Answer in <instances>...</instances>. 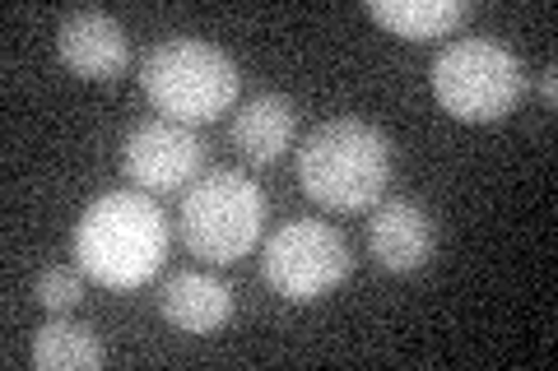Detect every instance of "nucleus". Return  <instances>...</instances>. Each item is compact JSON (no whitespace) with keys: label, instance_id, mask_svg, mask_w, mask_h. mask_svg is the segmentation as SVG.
<instances>
[{"label":"nucleus","instance_id":"nucleus-4","mask_svg":"<svg viewBox=\"0 0 558 371\" xmlns=\"http://www.w3.org/2000/svg\"><path fill=\"white\" fill-rule=\"evenodd\" d=\"M182 242L191 246L196 260L209 264H233L260 242L266 227V196L252 176H242L233 168L201 172L196 182L182 190Z\"/></svg>","mask_w":558,"mask_h":371},{"label":"nucleus","instance_id":"nucleus-15","mask_svg":"<svg viewBox=\"0 0 558 371\" xmlns=\"http://www.w3.org/2000/svg\"><path fill=\"white\" fill-rule=\"evenodd\" d=\"M554 75H558L554 65H545V70H539V98H545L549 108H554V98H558V79H554Z\"/></svg>","mask_w":558,"mask_h":371},{"label":"nucleus","instance_id":"nucleus-10","mask_svg":"<svg viewBox=\"0 0 558 371\" xmlns=\"http://www.w3.org/2000/svg\"><path fill=\"white\" fill-rule=\"evenodd\" d=\"M159 311L168 325H178L182 334H215L233 321V293L229 284H219L205 270H178L163 284Z\"/></svg>","mask_w":558,"mask_h":371},{"label":"nucleus","instance_id":"nucleus-1","mask_svg":"<svg viewBox=\"0 0 558 371\" xmlns=\"http://www.w3.org/2000/svg\"><path fill=\"white\" fill-rule=\"evenodd\" d=\"M80 270L102 288H140L168 260V219L149 190H108L75 227Z\"/></svg>","mask_w":558,"mask_h":371},{"label":"nucleus","instance_id":"nucleus-6","mask_svg":"<svg viewBox=\"0 0 558 371\" xmlns=\"http://www.w3.org/2000/svg\"><path fill=\"white\" fill-rule=\"evenodd\" d=\"M354 256L344 237L317 219H289L260 251V274L284 302H317L344 284Z\"/></svg>","mask_w":558,"mask_h":371},{"label":"nucleus","instance_id":"nucleus-11","mask_svg":"<svg viewBox=\"0 0 558 371\" xmlns=\"http://www.w3.org/2000/svg\"><path fill=\"white\" fill-rule=\"evenodd\" d=\"M293 131H299V112L279 94H256L233 116V145L242 149L247 163H260V168L275 163L293 145Z\"/></svg>","mask_w":558,"mask_h":371},{"label":"nucleus","instance_id":"nucleus-13","mask_svg":"<svg viewBox=\"0 0 558 371\" xmlns=\"http://www.w3.org/2000/svg\"><path fill=\"white\" fill-rule=\"evenodd\" d=\"M28 358L38 371H98L102 367V339L89 325L47 321L38 334H33Z\"/></svg>","mask_w":558,"mask_h":371},{"label":"nucleus","instance_id":"nucleus-14","mask_svg":"<svg viewBox=\"0 0 558 371\" xmlns=\"http://www.w3.org/2000/svg\"><path fill=\"white\" fill-rule=\"evenodd\" d=\"M33 297H38L47 311H70V307H80V297H84V279L75 270H65V264H51V270L38 274Z\"/></svg>","mask_w":558,"mask_h":371},{"label":"nucleus","instance_id":"nucleus-7","mask_svg":"<svg viewBox=\"0 0 558 371\" xmlns=\"http://www.w3.org/2000/svg\"><path fill=\"white\" fill-rule=\"evenodd\" d=\"M121 168H126V176L140 190H186L205 172V145L182 121L154 116L126 131Z\"/></svg>","mask_w":558,"mask_h":371},{"label":"nucleus","instance_id":"nucleus-3","mask_svg":"<svg viewBox=\"0 0 558 371\" xmlns=\"http://www.w3.org/2000/svg\"><path fill=\"white\" fill-rule=\"evenodd\" d=\"M140 88L168 121L205 126L238 102L242 70L229 51L205 38H168L140 61Z\"/></svg>","mask_w":558,"mask_h":371},{"label":"nucleus","instance_id":"nucleus-12","mask_svg":"<svg viewBox=\"0 0 558 371\" xmlns=\"http://www.w3.org/2000/svg\"><path fill=\"white\" fill-rule=\"evenodd\" d=\"M368 14L405 42H433L457 33L475 5L470 0H368Z\"/></svg>","mask_w":558,"mask_h":371},{"label":"nucleus","instance_id":"nucleus-2","mask_svg":"<svg viewBox=\"0 0 558 371\" xmlns=\"http://www.w3.org/2000/svg\"><path fill=\"white\" fill-rule=\"evenodd\" d=\"M299 182L322 209H373L391 186V139L359 116L322 121L299 149Z\"/></svg>","mask_w":558,"mask_h":371},{"label":"nucleus","instance_id":"nucleus-9","mask_svg":"<svg viewBox=\"0 0 558 371\" xmlns=\"http://www.w3.org/2000/svg\"><path fill=\"white\" fill-rule=\"evenodd\" d=\"M368 251L387 274H414L438 251V223L418 200L391 196L368 219Z\"/></svg>","mask_w":558,"mask_h":371},{"label":"nucleus","instance_id":"nucleus-8","mask_svg":"<svg viewBox=\"0 0 558 371\" xmlns=\"http://www.w3.org/2000/svg\"><path fill=\"white\" fill-rule=\"evenodd\" d=\"M57 57L80 79H117L131 65V42L108 10H70L57 24Z\"/></svg>","mask_w":558,"mask_h":371},{"label":"nucleus","instance_id":"nucleus-5","mask_svg":"<svg viewBox=\"0 0 558 371\" xmlns=\"http://www.w3.org/2000/svg\"><path fill=\"white\" fill-rule=\"evenodd\" d=\"M521 88H526L521 61L494 38H461L433 61V98L470 126L502 121L521 102Z\"/></svg>","mask_w":558,"mask_h":371}]
</instances>
